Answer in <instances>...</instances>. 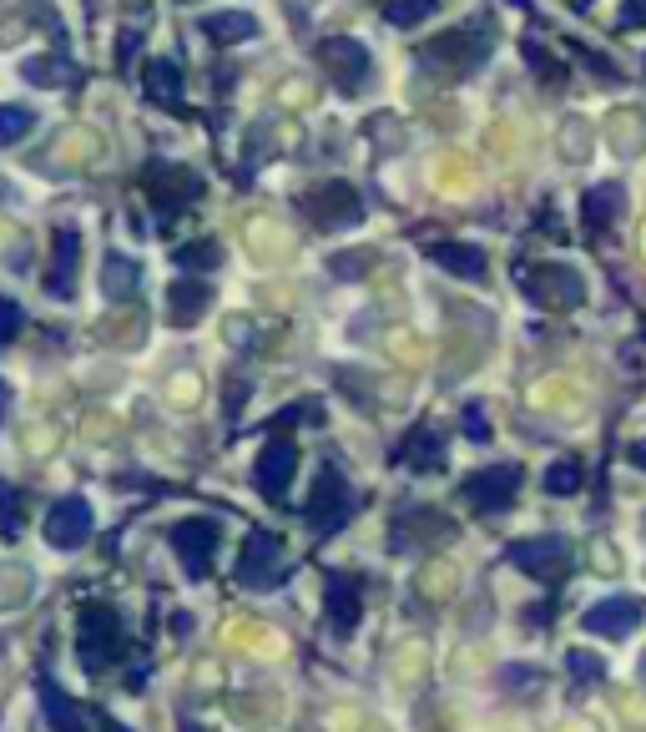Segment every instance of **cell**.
<instances>
[{
  "label": "cell",
  "instance_id": "cell-8",
  "mask_svg": "<svg viewBox=\"0 0 646 732\" xmlns=\"http://www.w3.org/2000/svg\"><path fill=\"white\" fill-rule=\"evenodd\" d=\"M571 540L556 536V530H546V536H530V540H515L510 546V561L526 571V577L536 581H561L566 571H571Z\"/></svg>",
  "mask_w": 646,
  "mask_h": 732
},
{
  "label": "cell",
  "instance_id": "cell-1",
  "mask_svg": "<svg viewBox=\"0 0 646 732\" xmlns=\"http://www.w3.org/2000/svg\"><path fill=\"white\" fill-rule=\"evenodd\" d=\"M121 616L107 601H86L76 616V657L86 672H107L111 661H121Z\"/></svg>",
  "mask_w": 646,
  "mask_h": 732
},
{
  "label": "cell",
  "instance_id": "cell-27",
  "mask_svg": "<svg viewBox=\"0 0 646 732\" xmlns=\"http://www.w3.org/2000/svg\"><path fill=\"white\" fill-rule=\"evenodd\" d=\"M546 491H551V495H575V491H581V465H575V460H556V465L546 470Z\"/></svg>",
  "mask_w": 646,
  "mask_h": 732
},
{
  "label": "cell",
  "instance_id": "cell-37",
  "mask_svg": "<svg viewBox=\"0 0 646 732\" xmlns=\"http://www.w3.org/2000/svg\"><path fill=\"white\" fill-rule=\"evenodd\" d=\"M96 728H101V732H132V728H121L111 712H96Z\"/></svg>",
  "mask_w": 646,
  "mask_h": 732
},
{
  "label": "cell",
  "instance_id": "cell-22",
  "mask_svg": "<svg viewBox=\"0 0 646 732\" xmlns=\"http://www.w3.org/2000/svg\"><path fill=\"white\" fill-rule=\"evenodd\" d=\"M581 213H586V233H606L616 217H622V187L616 182H606V187H591L586 203H581Z\"/></svg>",
  "mask_w": 646,
  "mask_h": 732
},
{
  "label": "cell",
  "instance_id": "cell-3",
  "mask_svg": "<svg viewBox=\"0 0 646 732\" xmlns=\"http://www.w3.org/2000/svg\"><path fill=\"white\" fill-rule=\"evenodd\" d=\"M303 516H309L313 536H338V530L348 526V516H354V491H348V481L334 465H323L319 475H313V491H309Z\"/></svg>",
  "mask_w": 646,
  "mask_h": 732
},
{
  "label": "cell",
  "instance_id": "cell-7",
  "mask_svg": "<svg viewBox=\"0 0 646 732\" xmlns=\"http://www.w3.org/2000/svg\"><path fill=\"white\" fill-rule=\"evenodd\" d=\"M520 481H526L520 465H485V470H475L460 491H465L470 510H480V516H500V510H510V505H515Z\"/></svg>",
  "mask_w": 646,
  "mask_h": 732
},
{
  "label": "cell",
  "instance_id": "cell-38",
  "mask_svg": "<svg viewBox=\"0 0 646 732\" xmlns=\"http://www.w3.org/2000/svg\"><path fill=\"white\" fill-rule=\"evenodd\" d=\"M632 465H636V470H646V440H642V444H632Z\"/></svg>",
  "mask_w": 646,
  "mask_h": 732
},
{
  "label": "cell",
  "instance_id": "cell-39",
  "mask_svg": "<svg viewBox=\"0 0 646 732\" xmlns=\"http://www.w3.org/2000/svg\"><path fill=\"white\" fill-rule=\"evenodd\" d=\"M182 732H207V728H203V722H182Z\"/></svg>",
  "mask_w": 646,
  "mask_h": 732
},
{
  "label": "cell",
  "instance_id": "cell-4",
  "mask_svg": "<svg viewBox=\"0 0 646 732\" xmlns=\"http://www.w3.org/2000/svg\"><path fill=\"white\" fill-rule=\"evenodd\" d=\"M520 293L536 309H581L586 303V278L566 263H536L520 273Z\"/></svg>",
  "mask_w": 646,
  "mask_h": 732
},
{
  "label": "cell",
  "instance_id": "cell-16",
  "mask_svg": "<svg viewBox=\"0 0 646 732\" xmlns=\"http://www.w3.org/2000/svg\"><path fill=\"white\" fill-rule=\"evenodd\" d=\"M46 540L56 546V551H76V546H86V540H91V505H86L82 495L56 500L46 510Z\"/></svg>",
  "mask_w": 646,
  "mask_h": 732
},
{
  "label": "cell",
  "instance_id": "cell-31",
  "mask_svg": "<svg viewBox=\"0 0 646 732\" xmlns=\"http://www.w3.org/2000/svg\"><path fill=\"white\" fill-rule=\"evenodd\" d=\"M177 263L182 268H217L223 263V248H217V243H192V248H177Z\"/></svg>",
  "mask_w": 646,
  "mask_h": 732
},
{
  "label": "cell",
  "instance_id": "cell-30",
  "mask_svg": "<svg viewBox=\"0 0 646 732\" xmlns=\"http://www.w3.org/2000/svg\"><path fill=\"white\" fill-rule=\"evenodd\" d=\"M520 56H526L530 66H536V76H540L546 86H561V66H556V61L546 56V51H540L536 41H520Z\"/></svg>",
  "mask_w": 646,
  "mask_h": 732
},
{
  "label": "cell",
  "instance_id": "cell-35",
  "mask_svg": "<svg viewBox=\"0 0 646 732\" xmlns=\"http://www.w3.org/2000/svg\"><path fill=\"white\" fill-rule=\"evenodd\" d=\"M622 21H626V25H642V21H646V0H626Z\"/></svg>",
  "mask_w": 646,
  "mask_h": 732
},
{
  "label": "cell",
  "instance_id": "cell-28",
  "mask_svg": "<svg viewBox=\"0 0 646 732\" xmlns=\"http://www.w3.org/2000/svg\"><path fill=\"white\" fill-rule=\"evenodd\" d=\"M25 76H31L36 86H72L76 82V72L66 66V61H31V66H25Z\"/></svg>",
  "mask_w": 646,
  "mask_h": 732
},
{
  "label": "cell",
  "instance_id": "cell-9",
  "mask_svg": "<svg viewBox=\"0 0 646 732\" xmlns=\"http://www.w3.org/2000/svg\"><path fill=\"white\" fill-rule=\"evenodd\" d=\"M293 470H299V444H293V434H273V440L263 444L258 465H252V485H258L263 500L283 505L288 485H293Z\"/></svg>",
  "mask_w": 646,
  "mask_h": 732
},
{
  "label": "cell",
  "instance_id": "cell-12",
  "mask_svg": "<svg viewBox=\"0 0 646 732\" xmlns=\"http://www.w3.org/2000/svg\"><path fill=\"white\" fill-rule=\"evenodd\" d=\"M440 540H455V526L440 516V510H399L395 516V530H389V546L395 551H419V546H440Z\"/></svg>",
  "mask_w": 646,
  "mask_h": 732
},
{
  "label": "cell",
  "instance_id": "cell-32",
  "mask_svg": "<svg viewBox=\"0 0 646 732\" xmlns=\"http://www.w3.org/2000/svg\"><path fill=\"white\" fill-rule=\"evenodd\" d=\"M500 682H510V692H536V687L546 682V672H540V667H505Z\"/></svg>",
  "mask_w": 646,
  "mask_h": 732
},
{
  "label": "cell",
  "instance_id": "cell-20",
  "mask_svg": "<svg viewBox=\"0 0 646 732\" xmlns=\"http://www.w3.org/2000/svg\"><path fill=\"white\" fill-rule=\"evenodd\" d=\"M263 25L252 21L248 11H217V15H203V36L217 41V46H238V41H258Z\"/></svg>",
  "mask_w": 646,
  "mask_h": 732
},
{
  "label": "cell",
  "instance_id": "cell-5",
  "mask_svg": "<svg viewBox=\"0 0 646 732\" xmlns=\"http://www.w3.org/2000/svg\"><path fill=\"white\" fill-rule=\"evenodd\" d=\"M313 56H319V66L329 72V82H334L344 97L364 92V86H369V76H374L369 51H364L359 41H348V36H323Z\"/></svg>",
  "mask_w": 646,
  "mask_h": 732
},
{
  "label": "cell",
  "instance_id": "cell-17",
  "mask_svg": "<svg viewBox=\"0 0 646 732\" xmlns=\"http://www.w3.org/2000/svg\"><path fill=\"white\" fill-rule=\"evenodd\" d=\"M213 303V283H203V278H177L168 289V313L177 329H192L197 319H203V309Z\"/></svg>",
  "mask_w": 646,
  "mask_h": 732
},
{
  "label": "cell",
  "instance_id": "cell-6",
  "mask_svg": "<svg viewBox=\"0 0 646 732\" xmlns=\"http://www.w3.org/2000/svg\"><path fill=\"white\" fill-rule=\"evenodd\" d=\"M168 540H172V551H177L182 571H187L192 581H203L207 571H213V561H217L223 526H217V520H207V516H192V520H177Z\"/></svg>",
  "mask_w": 646,
  "mask_h": 732
},
{
  "label": "cell",
  "instance_id": "cell-18",
  "mask_svg": "<svg viewBox=\"0 0 646 732\" xmlns=\"http://www.w3.org/2000/svg\"><path fill=\"white\" fill-rule=\"evenodd\" d=\"M430 258L444 268V273L465 278V283H475V278L491 273V258H485V252H480L475 243H434Z\"/></svg>",
  "mask_w": 646,
  "mask_h": 732
},
{
  "label": "cell",
  "instance_id": "cell-34",
  "mask_svg": "<svg viewBox=\"0 0 646 732\" xmlns=\"http://www.w3.org/2000/svg\"><path fill=\"white\" fill-rule=\"evenodd\" d=\"M465 434H470V440H491V420H485V409H480V405L465 409Z\"/></svg>",
  "mask_w": 646,
  "mask_h": 732
},
{
  "label": "cell",
  "instance_id": "cell-15",
  "mask_svg": "<svg viewBox=\"0 0 646 732\" xmlns=\"http://www.w3.org/2000/svg\"><path fill=\"white\" fill-rule=\"evenodd\" d=\"M323 612H329L338 636H348L359 626V612H364V581L348 577V571H329L323 577Z\"/></svg>",
  "mask_w": 646,
  "mask_h": 732
},
{
  "label": "cell",
  "instance_id": "cell-11",
  "mask_svg": "<svg viewBox=\"0 0 646 732\" xmlns=\"http://www.w3.org/2000/svg\"><path fill=\"white\" fill-rule=\"evenodd\" d=\"M485 56H491V36H475V31H444L424 46V66H440L444 76H470Z\"/></svg>",
  "mask_w": 646,
  "mask_h": 732
},
{
  "label": "cell",
  "instance_id": "cell-2",
  "mask_svg": "<svg viewBox=\"0 0 646 732\" xmlns=\"http://www.w3.org/2000/svg\"><path fill=\"white\" fill-rule=\"evenodd\" d=\"M238 586L248 591H273L283 586L288 577V556H283V540L273 530H248L243 536V551H238V566H233Z\"/></svg>",
  "mask_w": 646,
  "mask_h": 732
},
{
  "label": "cell",
  "instance_id": "cell-21",
  "mask_svg": "<svg viewBox=\"0 0 646 732\" xmlns=\"http://www.w3.org/2000/svg\"><path fill=\"white\" fill-rule=\"evenodd\" d=\"M36 697H41V712H46V722H51L56 732H86L82 712L72 708V697L61 692L51 677H41V682H36Z\"/></svg>",
  "mask_w": 646,
  "mask_h": 732
},
{
  "label": "cell",
  "instance_id": "cell-19",
  "mask_svg": "<svg viewBox=\"0 0 646 732\" xmlns=\"http://www.w3.org/2000/svg\"><path fill=\"white\" fill-rule=\"evenodd\" d=\"M395 465H409V470H440L444 465V444L430 424H414V430L399 440L395 450Z\"/></svg>",
  "mask_w": 646,
  "mask_h": 732
},
{
  "label": "cell",
  "instance_id": "cell-40",
  "mask_svg": "<svg viewBox=\"0 0 646 732\" xmlns=\"http://www.w3.org/2000/svg\"><path fill=\"white\" fill-rule=\"evenodd\" d=\"M642 677H646V657H642Z\"/></svg>",
  "mask_w": 646,
  "mask_h": 732
},
{
  "label": "cell",
  "instance_id": "cell-24",
  "mask_svg": "<svg viewBox=\"0 0 646 732\" xmlns=\"http://www.w3.org/2000/svg\"><path fill=\"white\" fill-rule=\"evenodd\" d=\"M137 278H142V268H137L132 258L111 252L107 268H101V289H107V299H132V293H137Z\"/></svg>",
  "mask_w": 646,
  "mask_h": 732
},
{
  "label": "cell",
  "instance_id": "cell-36",
  "mask_svg": "<svg viewBox=\"0 0 646 732\" xmlns=\"http://www.w3.org/2000/svg\"><path fill=\"white\" fill-rule=\"evenodd\" d=\"M15 334H21V309L6 303V338H15Z\"/></svg>",
  "mask_w": 646,
  "mask_h": 732
},
{
  "label": "cell",
  "instance_id": "cell-13",
  "mask_svg": "<svg viewBox=\"0 0 646 732\" xmlns=\"http://www.w3.org/2000/svg\"><path fill=\"white\" fill-rule=\"evenodd\" d=\"M642 616H646V601L642 596H606V601H596V606L581 616V626H586L591 636L622 642V636H632L636 626H642Z\"/></svg>",
  "mask_w": 646,
  "mask_h": 732
},
{
  "label": "cell",
  "instance_id": "cell-33",
  "mask_svg": "<svg viewBox=\"0 0 646 732\" xmlns=\"http://www.w3.org/2000/svg\"><path fill=\"white\" fill-rule=\"evenodd\" d=\"M6 536H21V491L6 485Z\"/></svg>",
  "mask_w": 646,
  "mask_h": 732
},
{
  "label": "cell",
  "instance_id": "cell-23",
  "mask_svg": "<svg viewBox=\"0 0 646 732\" xmlns=\"http://www.w3.org/2000/svg\"><path fill=\"white\" fill-rule=\"evenodd\" d=\"M147 97H152V101H168V107H182L177 61H152V66H147Z\"/></svg>",
  "mask_w": 646,
  "mask_h": 732
},
{
  "label": "cell",
  "instance_id": "cell-14",
  "mask_svg": "<svg viewBox=\"0 0 646 732\" xmlns=\"http://www.w3.org/2000/svg\"><path fill=\"white\" fill-rule=\"evenodd\" d=\"M76 268H82V233L72 223H61L51 238V268L41 278L51 299H76Z\"/></svg>",
  "mask_w": 646,
  "mask_h": 732
},
{
  "label": "cell",
  "instance_id": "cell-10",
  "mask_svg": "<svg viewBox=\"0 0 646 732\" xmlns=\"http://www.w3.org/2000/svg\"><path fill=\"white\" fill-rule=\"evenodd\" d=\"M303 213H309L323 233H334V228H354L364 217V203L348 182H323V187L303 193Z\"/></svg>",
  "mask_w": 646,
  "mask_h": 732
},
{
  "label": "cell",
  "instance_id": "cell-29",
  "mask_svg": "<svg viewBox=\"0 0 646 732\" xmlns=\"http://www.w3.org/2000/svg\"><path fill=\"white\" fill-rule=\"evenodd\" d=\"M25 132H31V111L25 107H0V142L15 147Z\"/></svg>",
  "mask_w": 646,
  "mask_h": 732
},
{
  "label": "cell",
  "instance_id": "cell-41",
  "mask_svg": "<svg viewBox=\"0 0 646 732\" xmlns=\"http://www.w3.org/2000/svg\"><path fill=\"white\" fill-rule=\"evenodd\" d=\"M575 6H591V0H575Z\"/></svg>",
  "mask_w": 646,
  "mask_h": 732
},
{
  "label": "cell",
  "instance_id": "cell-26",
  "mask_svg": "<svg viewBox=\"0 0 646 732\" xmlns=\"http://www.w3.org/2000/svg\"><path fill=\"white\" fill-rule=\"evenodd\" d=\"M430 15H440V0H384V21L389 25H424Z\"/></svg>",
  "mask_w": 646,
  "mask_h": 732
},
{
  "label": "cell",
  "instance_id": "cell-25",
  "mask_svg": "<svg viewBox=\"0 0 646 732\" xmlns=\"http://www.w3.org/2000/svg\"><path fill=\"white\" fill-rule=\"evenodd\" d=\"M566 672L575 677V692H586V687H596V682H606V661L596 657V652H586V647H575V652H566Z\"/></svg>",
  "mask_w": 646,
  "mask_h": 732
}]
</instances>
